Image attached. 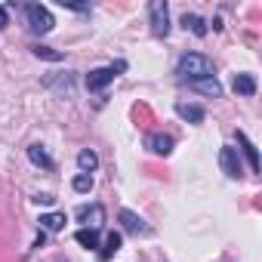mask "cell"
<instances>
[{"instance_id": "cell-17", "label": "cell", "mask_w": 262, "mask_h": 262, "mask_svg": "<svg viewBox=\"0 0 262 262\" xmlns=\"http://www.w3.org/2000/svg\"><path fill=\"white\" fill-rule=\"evenodd\" d=\"M96 164H99L96 151H90V148H86V151H80V155H77V167H80V173H86V176H90V173L96 170Z\"/></svg>"}, {"instance_id": "cell-8", "label": "cell", "mask_w": 262, "mask_h": 262, "mask_svg": "<svg viewBox=\"0 0 262 262\" xmlns=\"http://www.w3.org/2000/svg\"><path fill=\"white\" fill-rule=\"evenodd\" d=\"M120 222H123V228L126 231H133V234H148L151 228L136 216V213H129V210H120Z\"/></svg>"}, {"instance_id": "cell-15", "label": "cell", "mask_w": 262, "mask_h": 262, "mask_svg": "<svg viewBox=\"0 0 262 262\" xmlns=\"http://www.w3.org/2000/svg\"><path fill=\"white\" fill-rule=\"evenodd\" d=\"M191 90H198V93H204V96H219V93H222V86H219V80H216V77L198 80V83H191Z\"/></svg>"}, {"instance_id": "cell-12", "label": "cell", "mask_w": 262, "mask_h": 262, "mask_svg": "<svg viewBox=\"0 0 262 262\" xmlns=\"http://www.w3.org/2000/svg\"><path fill=\"white\" fill-rule=\"evenodd\" d=\"M237 142H241V148H244V155H247V161H250V170H253V173H259V155H256L253 142H250L244 133H237Z\"/></svg>"}, {"instance_id": "cell-5", "label": "cell", "mask_w": 262, "mask_h": 262, "mask_svg": "<svg viewBox=\"0 0 262 262\" xmlns=\"http://www.w3.org/2000/svg\"><path fill=\"white\" fill-rule=\"evenodd\" d=\"M86 228H99L102 222H105V207L102 204H93V207H80L77 213H74Z\"/></svg>"}, {"instance_id": "cell-9", "label": "cell", "mask_w": 262, "mask_h": 262, "mask_svg": "<svg viewBox=\"0 0 262 262\" xmlns=\"http://www.w3.org/2000/svg\"><path fill=\"white\" fill-rule=\"evenodd\" d=\"M120 241H123V237H120L117 231H108V234H105V244H102V250H99V259L108 262V259L120 250Z\"/></svg>"}, {"instance_id": "cell-22", "label": "cell", "mask_w": 262, "mask_h": 262, "mask_svg": "<svg viewBox=\"0 0 262 262\" xmlns=\"http://www.w3.org/2000/svg\"><path fill=\"white\" fill-rule=\"evenodd\" d=\"M7 25V7H0V28Z\"/></svg>"}, {"instance_id": "cell-3", "label": "cell", "mask_w": 262, "mask_h": 262, "mask_svg": "<svg viewBox=\"0 0 262 262\" xmlns=\"http://www.w3.org/2000/svg\"><path fill=\"white\" fill-rule=\"evenodd\" d=\"M126 65L123 62H117V65H111V68H93L90 74H86V90L90 93H99V90H105L114 77H117V71H123Z\"/></svg>"}, {"instance_id": "cell-14", "label": "cell", "mask_w": 262, "mask_h": 262, "mask_svg": "<svg viewBox=\"0 0 262 262\" xmlns=\"http://www.w3.org/2000/svg\"><path fill=\"white\" fill-rule=\"evenodd\" d=\"M74 241H77L80 247L93 250V247H99V231H96V228H80V231L74 234Z\"/></svg>"}, {"instance_id": "cell-4", "label": "cell", "mask_w": 262, "mask_h": 262, "mask_svg": "<svg viewBox=\"0 0 262 262\" xmlns=\"http://www.w3.org/2000/svg\"><path fill=\"white\" fill-rule=\"evenodd\" d=\"M148 16H151V31L158 37H167L170 34V13H167L164 0H151V4H148Z\"/></svg>"}, {"instance_id": "cell-10", "label": "cell", "mask_w": 262, "mask_h": 262, "mask_svg": "<svg viewBox=\"0 0 262 262\" xmlns=\"http://www.w3.org/2000/svg\"><path fill=\"white\" fill-rule=\"evenodd\" d=\"M182 25H185V31H191V34H198V37H207V31H210L201 16H188V13L182 16Z\"/></svg>"}, {"instance_id": "cell-21", "label": "cell", "mask_w": 262, "mask_h": 262, "mask_svg": "<svg viewBox=\"0 0 262 262\" xmlns=\"http://www.w3.org/2000/svg\"><path fill=\"white\" fill-rule=\"evenodd\" d=\"M34 201H37V204H53V201H56V198H53V194H37V198H34Z\"/></svg>"}, {"instance_id": "cell-18", "label": "cell", "mask_w": 262, "mask_h": 262, "mask_svg": "<svg viewBox=\"0 0 262 262\" xmlns=\"http://www.w3.org/2000/svg\"><path fill=\"white\" fill-rule=\"evenodd\" d=\"M28 158H31V164H37V167H43V170H53V161L47 158V151H43L40 145H31V148H28Z\"/></svg>"}, {"instance_id": "cell-13", "label": "cell", "mask_w": 262, "mask_h": 262, "mask_svg": "<svg viewBox=\"0 0 262 262\" xmlns=\"http://www.w3.org/2000/svg\"><path fill=\"white\" fill-rule=\"evenodd\" d=\"M40 228L43 231H62L65 228V216L62 213H47V216H40Z\"/></svg>"}, {"instance_id": "cell-1", "label": "cell", "mask_w": 262, "mask_h": 262, "mask_svg": "<svg viewBox=\"0 0 262 262\" xmlns=\"http://www.w3.org/2000/svg\"><path fill=\"white\" fill-rule=\"evenodd\" d=\"M176 77L182 83H198V80H207L213 77V62L201 53H185L176 65Z\"/></svg>"}, {"instance_id": "cell-6", "label": "cell", "mask_w": 262, "mask_h": 262, "mask_svg": "<svg viewBox=\"0 0 262 262\" xmlns=\"http://www.w3.org/2000/svg\"><path fill=\"white\" fill-rule=\"evenodd\" d=\"M219 164H222V173H225V176H231V179L241 176V161H237V151H234L231 145H225V148L219 151Z\"/></svg>"}, {"instance_id": "cell-7", "label": "cell", "mask_w": 262, "mask_h": 262, "mask_svg": "<svg viewBox=\"0 0 262 262\" xmlns=\"http://www.w3.org/2000/svg\"><path fill=\"white\" fill-rule=\"evenodd\" d=\"M145 148L148 151H155V155H170L173 151V136H164V133H151L148 139H145Z\"/></svg>"}, {"instance_id": "cell-20", "label": "cell", "mask_w": 262, "mask_h": 262, "mask_svg": "<svg viewBox=\"0 0 262 262\" xmlns=\"http://www.w3.org/2000/svg\"><path fill=\"white\" fill-rule=\"evenodd\" d=\"M34 56L50 59V62H59V59H62V53H56V50H50V47H34Z\"/></svg>"}, {"instance_id": "cell-16", "label": "cell", "mask_w": 262, "mask_h": 262, "mask_svg": "<svg viewBox=\"0 0 262 262\" xmlns=\"http://www.w3.org/2000/svg\"><path fill=\"white\" fill-rule=\"evenodd\" d=\"M234 93H241V96H253V93H256V80H253L250 74H237V77H234Z\"/></svg>"}, {"instance_id": "cell-19", "label": "cell", "mask_w": 262, "mask_h": 262, "mask_svg": "<svg viewBox=\"0 0 262 262\" xmlns=\"http://www.w3.org/2000/svg\"><path fill=\"white\" fill-rule=\"evenodd\" d=\"M71 185H74V191H80V194H83V191H90V188H93V176L80 173V176H74V182H71Z\"/></svg>"}, {"instance_id": "cell-2", "label": "cell", "mask_w": 262, "mask_h": 262, "mask_svg": "<svg viewBox=\"0 0 262 262\" xmlns=\"http://www.w3.org/2000/svg\"><path fill=\"white\" fill-rule=\"evenodd\" d=\"M25 19H28V28L34 31V34H47V31H53V13L47 10V7H40V4H28L25 7Z\"/></svg>"}, {"instance_id": "cell-11", "label": "cell", "mask_w": 262, "mask_h": 262, "mask_svg": "<svg viewBox=\"0 0 262 262\" xmlns=\"http://www.w3.org/2000/svg\"><path fill=\"white\" fill-rule=\"evenodd\" d=\"M176 114L185 117V120H191V123H204V108H198V105H185V102H179V105H176Z\"/></svg>"}]
</instances>
